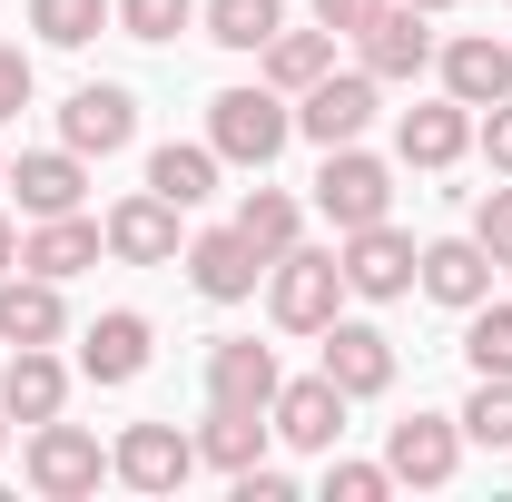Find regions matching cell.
Wrapping results in <instances>:
<instances>
[{
  "label": "cell",
  "instance_id": "obj_1",
  "mask_svg": "<svg viewBox=\"0 0 512 502\" xmlns=\"http://www.w3.org/2000/svg\"><path fill=\"white\" fill-rule=\"evenodd\" d=\"M286 138H296L286 89H217V99H207V148H217L227 168H276Z\"/></svg>",
  "mask_w": 512,
  "mask_h": 502
},
{
  "label": "cell",
  "instance_id": "obj_2",
  "mask_svg": "<svg viewBox=\"0 0 512 502\" xmlns=\"http://www.w3.org/2000/svg\"><path fill=\"white\" fill-rule=\"evenodd\" d=\"M335 306H345V266H335V247H286L276 266H266V315H276L286 335H325Z\"/></svg>",
  "mask_w": 512,
  "mask_h": 502
},
{
  "label": "cell",
  "instance_id": "obj_3",
  "mask_svg": "<svg viewBox=\"0 0 512 502\" xmlns=\"http://www.w3.org/2000/svg\"><path fill=\"white\" fill-rule=\"evenodd\" d=\"M316 207H325V227L335 237H355V227H375V217H394V168H384L375 148H325V168H316Z\"/></svg>",
  "mask_w": 512,
  "mask_h": 502
},
{
  "label": "cell",
  "instance_id": "obj_4",
  "mask_svg": "<svg viewBox=\"0 0 512 502\" xmlns=\"http://www.w3.org/2000/svg\"><path fill=\"white\" fill-rule=\"evenodd\" d=\"M414 237L394 227V217H375V227H355L345 247H335V266H345V296H365V306H394V296H414Z\"/></svg>",
  "mask_w": 512,
  "mask_h": 502
},
{
  "label": "cell",
  "instance_id": "obj_5",
  "mask_svg": "<svg viewBox=\"0 0 512 502\" xmlns=\"http://www.w3.org/2000/svg\"><path fill=\"white\" fill-rule=\"evenodd\" d=\"M375 69H325L316 89H296V138H316V148H345V138H365L375 128Z\"/></svg>",
  "mask_w": 512,
  "mask_h": 502
},
{
  "label": "cell",
  "instance_id": "obj_6",
  "mask_svg": "<svg viewBox=\"0 0 512 502\" xmlns=\"http://www.w3.org/2000/svg\"><path fill=\"white\" fill-rule=\"evenodd\" d=\"M109 483V453H99V434H79V424H30V493H50V502H79V493H99Z\"/></svg>",
  "mask_w": 512,
  "mask_h": 502
},
{
  "label": "cell",
  "instance_id": "obj_7",
  "mask_svg": "<svg viewBox=\"0 0 512 502\" xmlns=\"http://www.w3.org/2000/svg\"><path fill=\"white\" fill-rule=\"evenodd\" d=\"M384 473L414 483V493L453 483V473H463V414H404V424L384 434Z\"/></svg>",
  "mask_w": 512,
  "mask_h": 502
},
{
  "label": "cell",
  "instance_id": "obj_8",
  "mask_svg": "<svg viewBox=\"0 0 512 502\" xmlns=\"http://www.w3.org/2000/svg\"><path fill=\"white\" fill-rule=\"evenodd\" d=\"M266 266H276V256H256L247 227H207V237H188V286L207 296V306H247L256 286H266Z\"/></svg>",
  "mask_w": 512,
  "mask_h": 502
},
{
  "label": "cell",
  "instance_id": "obj_9",
  "mask_svg": "<svg viewBox=\"0 0 512 502\" xmlns=\"http://www.w3.org/2000/svg\"><path fill=\"white\" fill-rule=\"evenodd\" d=\"M109 473H119L128 493H178L197 473V443L178 434V424H128V434L109 443Z\"/></svg>",
  "mask_w": 512,
  "mask_h": 502
},
{
  "label": "cell",
  "instance_id": "obj_10",
  "mask_svg": "<svg viewBox=\"0 0 512 502\" xmlns=\"http://www.w3.org/2000/svg\"><path fill=\"white\" fill-rule=\"evenodd\" d=\"M276 345H256V335H217L207 345V404H227V414H266L276 404Z\"/></svg>",
  "mask_w": 512,
  "mask_h": 502
},
{
  "label": "cell",
  "instance_id": "obj_11",
  "mask_svg": "<svg viewBox=\"0 0 512 502\" xmlns=\"http://www.w3.org/2000/svg\"><path fill=\"white\" fill-rule=\"evenodd\" d=\"M128 138H138V99H128L119 79H89V89H69V109H60V148H79V158H119Z\"/></svg>",
  "mask_w": 512,
  "mask_h": 502
},
{
  "label": "cell",
  "instance_id": "obj_12",
  "mask_svg": "<svg viewBox=\"0 0 512 502\" xmlns=\"http://www.w3.org/2000/svg\"><path fill=\"white\" fill-rule=\"evenodd\" d=\"M316 345H325L316 375H335V394H345V404H365V394H384V384H394V335H384V325H345V315H335Z\"/></svg>",
  "mask_w": 512,
  "mask_h": 502
},
{
  "label": "cell",
  "instance_id": "obj_13",
  "mask_svg": "<svg viewBox=\"0 0 512 502\" xmlns=\"http://www.w3.org/2000/svg\"><path fill=\"white\" fill-rule=\"evenodd\" d=\"M434 69H444V99H463V109H493V99H512V40H493V30H463V40H444V50H434Z\"/></svg>",
  "mask_w": 512,
  "mask_h": 502
},
{
  "label": "cell",
  "instance_id": "obj_14",
  "mask_svg": "<svg viewBox=\"0 0 512 502\" xmlns=\"http://www.w3.org/2000/svg\"><path fill=\"white\" fill-rule=\"evenodd\" d=\"M414 286H424L434 306L473 315L483 296H493V256H483V237H434V247L414 256Z\"/></svg>",
  "mask_w": 512,
  "mask_h": 502
},
{
  "label": "cell",
  "instance_id": "obj_15",
  "mask_svg": "<svg viewBox=\"0 0 512 502\" xmlns=\"http://www.w3.org/2000/svg\"><path fill=\"white\" fill-rule=\"evenodd\" d=\"M99 237H109L119 266H168V256H178V207L158 188H138V197H119V207L99 217Z\"/></svg>",
  "mask_w": 512,
  "mask_h": 502
},
{
  "label": "cell",
  "instance_id": "obj_16",
  "mask_svg": "<svg viewBox=\"0 0 512 502\" xmlns=\"http://www.w3.org/2000/svg\"><path fill=\"white\" fill-rule=\"evenodd\" d=\"M355 60L375 69V79H424V60H434V30H424V10L384 0L375 20L355 30Z\"/></svg>",
  "mask_w": 512,
  "mask_h": 502
},
{
  "label": "cell",
  "instance_id": "obj_17",
  "mask_svg": "<svg viewBox=\"0 0 512 502\" xmlns=\"http://www.w3.org/2000/svg\"><path fill=\"white\" fill-rule=\"evenodd\" d=\"M148 345H158L148 315H138V306H109L89 335H79V375H89V384H138V375H148Z\"/></svg>",
  "mask_w": 512,
  "mask_h": 502
},
{
  "label": "cell",
  "instance_id": "obj_18",
  "mask_svg": "<svg viewBox=\"0 0 512 502\" xmlns=\"http://www.w3.org/2000/svg\"><path fill=\"white\" fill-rule=\"evenodd\" d=\"M276 434L296 443V453H335V434H345V394H335V375H296L276 384Z\"/></svg>",
  "mask_w": 512,
  "mask_h": 502
},
{
  "label": "cell",
  "instance_id": "obj_19",
  "mask_svg": "<svg viewBox=\"0 0 512 502\" xmlns=\"http://www.w3.org/2000/svg\"><path fill=\"white\" fill-rule=\"evenodd\" d=\"M99 247H109V237H99V217H79V207H69V217H30L20 266H30V276H50V286H69L79 266H99Z\"/></svg>",
  "mask_w": 512,
  "mask_h": 502
},
{
  "label": "cell",
  "instance_id": "obj_20",
  "mask_svg": "<svg viewBox=\"0 0 512 502\" xmlns=\"http://www.w3.org/2000/svg\"><path fill=\"white\" fill-rule=\"evenodd\" d=\"M60 325H69V306L50 276H30V266L0 276V345H60Z\"/></svg>",
  "mask_w": 512,
  "mask_h": 502
},
{
  "label": "cell",
  "instance_id": "obj_21",
  "mask_svg": "<svg viewBox=\"0 0 512 502\" xmlns=\"http://www.w3.org/2000/svg\"><path fill=\"white\" fill-rule=\"evenodd\" d=\"M0 404H10V424H50L69 404V365L50 345H10V375H0Z\"/></svg>",
  "mask_w": 512,
  "mask_h": 502
},
{
  "label": "cell",
  "instance_id": "obj_22",
  "mask_svg": "<svg viewBox=\"0 0 512 502\" xmlns=\"http://www.w3.org/2000/svg\"><path fill=\"white\" fill-rule=\"evenodd\" d=\"M394 148H404V168H453V158L473 148V109H463V99H424V109H404Z\"/></svg>",
  "mask_w": 512,
  "mask_h": 502
},
{
  "label": "cell",
  "instance_id": "obj_23",
  "mask_svg": "<svg viewBox=\"0 0 512 502\" xmlns=\"http://www.w3.org/2000/svg\"><path fill=\"white\" fill-rule=\"evenodd\" d=\"M10 188H20V217H69L89 197V168H79V148H30L10 168Z\"/></svg>",
  "mask_w": 512,
  "mask_h": 502
},
{
  "label": "cell",
  "instance_id": "obj_24",
  "mask_svg": "<svg viewBox=\"0 0 512 502\" xmlns=\"http://www.w3.org/2000/svg\"><path fill=\"white\" fill-rule=\"evenodd\" d=\"M217 168H227V158H217L207 138H168V148H148V188L168 197L178 217H188V207H207V197H217Z\"/></svg>",
  "mask_w": 512,
  "mask_h": 502
},
{
  "label": "cell",
  "instance_id": "obj_25",
  "mask_svg": "<svg viewBox=\"0 0 512 502\" xmlns=\"http://www.w3.org/2000/svg\"><path fill=\"white\" fill-rule=\"evenodd\" d=\"M266 434H276V414H227V404H207V424H197V463L247 473V463H266Z\"/></svg>",
  "mask_w": 512,
  "mask_h": 502
},
{
  "label": "cell",
  "instance_id": "obj_26",
  "mask_svg": "<svg viewBox=\"0 0 512 502\" xmlns=\"http://www.w3.org/2000/svg\"><path fill=\"white\" fill-rule=\"evenodd\" d=\"M256 60H266V89H286V99H296V89H316L325 69H335V30H276Z\"/></svg>",
  "mask_w": 512,
  "mask_h": 502
},
{
  "label": "cell",
  "instance_id": "obj_27",
  "mask_svg": "<svg viewBox=\"0 0 512 502\" xmlns=\"http://www.w3.org/2000/svg\"><path fill=\"white\" fill-rule=\"evenodd\" d=\"M197 20H207L217 50H266V40L286 30V0H207Z\"/></svg>",
  "mask_w": 512,
  "mask_h": 502
},
{
  "label": "cell",
  "instance_id": "obj_28",
  "mask_svg": "<svg viewBox=\"0 0 512 502\" xmlns=\"http://www.w3.org/2000/svg\"><path fill=\"white\" fill-rule=\"evenodd\" d=\"M109 20H119V0H30V30H40L50 50H89Z\"/></svg>",
  "mask_w": 512,
  "mask_h": 502
},
{
  "label": "cell",
  "instance_id": "obj_29",
  "mask_svg": "<svg viewBox=\"0 0 512 502\" xmlns=\"http://www.w3.org/2000/svg\"><path fill=\"white\" fill-rule=\"evenodd\" d=\"M237 227H247V247H256V256H286V247H296V227H306V207H296L286 188H247Z\"/></svg>",
  "mask_w": 512,
  "mask_h": 502
},
{
  "label": "cell",
  "instance_id": "obj_30",
  "mask_svg": "<svg viewBox=\"0 0 512 502\" xmlns=\"http://www.w3.org/2000/svg\"><path fill=\"white\" fill-rule=\"evenodd\" d=\"M463 434L483 453H512V375H473V404H463Z\"/></svg>",
  "mask_w": 512,
  "mask_h": 502
},
{
  "label": "cell",
  "instance_id": "obj_31",
  "mask_svg": "<svg viewBox=\"0 0 512 502\" xmlns=\"http://www.w3.org/2000/svg\"><path fill=\"white\" fill-rule=\"evenodd\" d=\"M463 355H473V375H512V306H473V325H463Z\"/></svg>",
  "mask_w": 512,
  "mask_h": 502
},
{
  "label": "cell",
  "instance_id": "obj_32",
  "mask_svg": "<svg viewBox=\"0 0 512 502\" xmlns=\"http://www.w3.org/2000/svg\"><path fill=\"white\" fill-rule=\"evenodd\" d=\"M197 20V0H119V30L128 40H178Z\"/></svg>",
  "mask_w": 512,
  "mask_h": 502
},
{
  "label": "cell",
  "instance_id": "obj_33",
  "mask_svg": "<svg viewBox=\"0 0 512 502\" xmlns=\"http://www.w3.org/2000/svg\"><path fill=\"white\" fill-rule=\"evenodd\" d=\"M384 493H394L384 463H335V473H325V502H384Z\"/></svg>",
  "mask_w": 512,
  "mask_h": 502
},
{
  "label": "cell",
  "instance_id": "obj_34",
  "mask_svg": "<svg viewBox=\"0 0 512 502\" xmlns=\"http://www.w3.org/2000/svg\"><path fill=\"white\" fill-rule=\"evenodd\" d=\"M473 237H483V256H493V266H512V188H493L483 207H473Z\"/></svg>",
  "mask_w": 512,
  "mask_h": 502
},
{
  "label": "cell",
  "instance_id": "obj_35",
  "mask_svg": "<svg viewBox=\"0 0 512 502\" xmlns=\"http://www.w3.org/2000/svg\"><path fill=\"white\" fill-rule=\"evenodd\" d=\"M473 138H483V158H493V178H512V99H493Z\"/></svg>",
  "mask_w": 512,
  "mask_h": 502
},
{
  "label": "cell",
  "instance_id": "obj_36",
  "mask_svg": "<svg viewBox=\"0 0 512 502\" xmlns=\"http://www.w3.org/2000/svg\"><path fill=\"white\" fill-rule=\"evenodd\" d=\"M20 109H30V50L0 40V119H20Z\"/></svg>",
  "mask_w": 512,
  "mask_h": 502
},
{
  "label": "cell",
  "instance_id": "obj_37",
  "mask_svg": "<svg viewBox=\"0 0 512 502\" xmlns=\"http://www.w3.org/2000/svg\"><path fill=\"white\" fill-rule=\"evenodd\" d=\"M375 10H384V0H316V20L335 30V40H355V30H365Z\"/></svg>",
  "mask_w": 512,
  "mask_h": 502
},
{
  "label": "cell",
  "instance_id": "obj_38",
  "mask_svg": "<svg viewBox=\"0 0 512 502\" xmlns=\"http://www.w3.org/2000/svg\"><path fill=\"white\" fill-rule=\"evenodd\" d=\"M286 493H296V483H286L276 463H247V473H237V502H286Z\"/></svg>",
  "mask_w": 512,
  "mask_h": 502
},
{
  "label": "cell",
  "instance_id": "obj_39",
  "mask_svg": "<svg viewBox=\"0 0 512 502\" xmlns=\"http://www.w3.org/2000/svg\"><path fill=\"white\" fill-rule=\"evenodd\" d=\"M10 266H20V227L0 217V276H10Z\"/></svg>",
  "mask_w": 512,
  "mask_h": 502
},
{
  "label": "cell",
  "instance_id": "obj_40",
  "mask_svg": "<svg viewBox=\"0 0 512 502\" xmlns=\"http://www.w3.org/2000/svg\"><path fill=\"white\" fill-rule=\"evenodd\" d=\"M404 10H424V20H434V10H453V0H404Z\"/></svg>",
  "mask_w": 512,
  "mask_h": 502
},
{
  "label": "cell",
  "instance_id": "obj_41",
  "mask_svg": "<svg viewBox=\"0 0 512 502\" xmlns=\"http://www.w3.org/2000/svg\"><path fill=\"white\" fill-rule=\"evenodd\" d=\"M0 443H10V404H0Z\"/></svg>",
  "mask_w": 512,
  "mask_h": 502
},
{
  "label": "cell",
  "instance_id": "obj_42",
  "mask_svg": "<svg viewBox=\"0 0 512 502\" xmlns=\"http://www.w3.org/2000/svg\"><path fill=\"white\" fill-rule=\"evenodd\" d=\"M0 188H10V158H0Z\"/></svg>",
  "mask_w": 512,
  "mask_h": 502
}]
</instances>
